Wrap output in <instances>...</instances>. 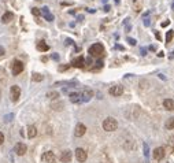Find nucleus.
<instances>
[{
    "instance_id": "14",
    "label": "nucleus",
    "mask_w": 174,
    "mask_h": 163,
    "mask_svg": "<svg viewBox=\"0 0 174 163\" xmlns=\"http://www.w3.org/2000/svg\"><path fill=\"white\" fill-rule=\"evenodd\" d=\"M92 96H93V92L91 91V89H85V91L81 93V100H82V101H89Z\"/></svg>"
},
{
    "instance_id": "18",
    "label": "nucleus",
    "mask_w": 174,
    "mask_h": 163,
    "mask_svg": "<svg viewBox=\"0 0 174 163\" xmlns=\"http://www.w3.org/2000/svg\"><path fill=\"white\" fill-rule=\"evenodd\" d=\"M36 134H37V129H36V126L30 125V126L27 127V137H29V139H33V137H36Z\"/></svg>"
},
{
    "instance_id": "23",
    "label": "nucleus",
    "mask_w": 174,
    "mask_h": 163,
    "mask_svg": "<svg viewBox=\"0 0 174 163\" xmlns=\"http://www.w3.org/2000/svg\"><path fill=\"white\" fill-rule=\"evenodd\" d=\"M47 97H49V99L55 100V99H58V97H59V93H58V92H55V91L48 92V93H47Z\"/></svg>"
},
{
    "instance_id": "2",
    "label": "nucleus",
    "mask_w": 174,
    "mask_h": 163,
    "mask_svg": "<svg viewBox=\"0 0 174 163\" xmlns=\"http://www.w3.org/2000/svg\"><path fill=\"white\" fill-rule=\"evenodd\" d=\"M88 52H89L91 56L99 58V56H102V55L104 54V47H103L100 43H96V44L89 47V51H88Z\"/></svg>"
},
{
    "instance_id": "39",
    "label": "nucleus",
    "mask_w": 174,
    "mask_h": 163,
    "mask_svg": "<svg viewBox=\"0 0 174 163\" xmlns=\"http://www.w3.org/2000/svg\"><path fill=\"white\" fill-rule=\"evenodd\" d=\"M170 144L174 145V137H171V139H170Z\"/></svg>"
},
{
    "instance_id": "27",
    "label": "nucleus",
    "mask_w": 174,
    "mask_h": 163,
    "mask_svg": "<svg viewBox=\"0 0 174 163\" xmlns=\"http://www.w3.org/2000/svg\"><path fill=\"white\" fill-rule=\"evenodd\" d=\"M126 40H128V43H129L130 45H136V44H137V41L134 40V38H132V37H128Z\"/></svg>"
},
{
    "instance_id": "21",
    "label": "nucleus",
    "mask_w": 174,
    "mask_h": 163,
    "mask_svg": "<svg viewBox=\"0 0 174 163\" xmlns=\"http://www.w3.org/2000/svg\"><path fill=\"white\" fill-rule=\"evenodd\" d=\"M32 80H33L34 82H41L43 80H44V76H41V74H39V73H33Z\"/></svg>"
},
{
    "instance_id": "28",
    "label": "nucleus",
    "mask_w": 174,
    "mask_h": 163,
    "mask_svg": "<svg viewBox=\"0 0 174 163\" xmlns=\"http://www.w3.org/2000/svg\"><path fill=\"white\" fill-rule=\"evenodd\" d=\"M62 107H63V103H59V104H54V106H52V108H54V110H62Z\"/></svg>"
},
{
    "instance_id": "34",
    "label": "nucleus",
    "mask_w": 174,
    "mask_h": 163,
    "mask_svg": "<svg viewBox=\"0 0 174 163\" xmlns=\"http://www.w3.org/2000/svg\"><path fill=\"white\" fill-rule=\"evenodd\" d=\"M110 10H111V7H110V6H104V11H106V13H107V11H110Z\"/></svg>"
},
{
    "instance_id": "32",
    "label": "nucleus",
    "mask_w": 174,
    "mask_h": 163,
    "mask_svg": "<svg viewBox=\"0 0 174 163\" xmlns=\"http://www.w3.org/2000/svg\"><path fill=\"white\" fill-rule=\"evenodd\" d=\"M170 25V21L167 19V21H165V22H162V27H166V26H169Z\"/></svg>"
},
{
    "instance_id": "9",
    "label": "nucleus",
    "mask_w": 174,
    "mask_h": 163,
    "mask_svg": "<svg viewBox=\"0 0 174 163\" xmlns=\"http://www.w3.org/2000/svg\"><path fill=\"white\" fill-rule=\"evenodd\" d=\"M165 158V148L163 147H158L154 150V159L156 160H162V159Z\"/></svg>"
},
{
    "instance_id": "22",
    "label": "nucleus",
    "mask_w": 174,
    "mask_h": 163,
    "mask_svg": "<svg viewBox=\"0 0 174 163\" xmlns=\"http://www.w3.org/2000/svg\"><path fill=\"white\" fill-rule=\"evenodd\" d=\"M166 129H169V130L174 129V117H171V118L167 119V122H166Z\"/></svg>"
},
{
    "instance_id": "40",
    "label": "nucleus",
    "mask_w": 174,
    "mask_h": 163,
    "mask_svg": "<svg viewBox=\"0 0 174 163\" xmlns=\"http://www.w3.org/2000/svg\"><path fill=\"white\" fill-rule=\"evenodd\" d=\"M86 11H88V13H92V14L95 13V10H92V8H88V10H86Z\"/></svg>"
},
{
    "instance_id": "16",
    "label": "nucleus",
    "mask_w": 174,
    "mask_h": 163,
    "mask_svg": "<svg viewBox=\"0 0 174 163\" xmlns=\"http://www.w3.org/2000/svg\"><path fill=\"white\" fill-rule=\"evenodd\" d=\"M37 50L41 51V52H47V51L49 50V45L45 41H39V43H37Z\"/></svg>"
},
{
    "instance_id": "3",
    "label": "nucleus",
    "mask_w": 174,
    "mask_h": 163,
    "mask_svg": "<svg viewBox=\"0 0 174 163\" xmlns=\"http://www.w3.org/2000/svg\"><path fill=\"white\" fill-rule=\"evenodd\" d=\"M22 71H23V63L19 62V60H14L13 64H11V73H13V76L17 77V76H19Z\"/></svg>"
},
{
    "instance_id": "1",
    "label": "nucleus",
    "mask_w": 174,
    "mask_h": 163,
    "mask_svg": "<svg viewBox=\"0 0 174 163\" xmlns=\"http://www.w3.org/2000/svg\"><path fill=\"white\" fill-rule=\"evenodd\" d=\"M116 127H118V122H116L115 118L108 117L103 121V129L106 132H114L116 130Z\"/></svg>"
},
{
    "instance_id": "42",
    "label": "nucleus",
    "mask_w": 174,
    "mask_h": 163,
    "mask_svg": "<svg viewBox=\"0 0 174 163\" xmlns=\"http://www.w3.org/2000/svg\"><path fill=\"white\" fill-rule=\"evenodd\" d=\"M115 3H116V4H118V3H119V0H115Z\"/></svg>"
},
{
    "instance_id": "29",
    "label": "nucleus",
    "mask_w": 174,
    "mask_h": 163,
    "mask_svg": "<svg viewBox=\"0 0 174 163\" xmlns=\"http://www.w3.org/2000/svg\"><path fill=\"white\" fill-rule=\"evenodd\" d=\"M32 14H33V15H36V17H37V15H40V10H39V8H32Z\"/></svg>"
},
{
    "instance_id": "41",
    "label": "nucleus",
    "mask_w": 174,
    "mask_h": 163,
    "mask_svg": "<svg viewBox=\"0 0 174 163\" xmlns=\"http://www.w3.org/2000/svg\"><path fill=\"white\" fill-rule=\"evenodd\" d=\"M171 8H173V10H174V1H173V4H171Z\"/></svg>"
},
{
    "instance_id": "8",
    "label": "nucleus",
    "mask_w": 174,
    "mask_h": 163,
    "mask_svg": "<svg viewBox=\"0 0 174 163\" xmlns=\"http://www.w3.org/2000/svg\"><path fill=\"white\" fill-rule=\"evenodd\" d=\"M15 154L17 155H19V156H23V155L26 154V151H27V147L23 143H18V144L15 145Z\"/></svg>"
},
{
    "instance_id": "36",
    "label": "nucleus",
    "mask_w": 174,
    "mask_h": 163,
    "mask_svg": "<svg viewBox=\"0 0 174 163\" xmlns=\"http://www.w3.org/2000/svg\"><path fill=\"white\" fill-rule=\"evenodd\" d=\"M52 59H55V60H58V59H59V55L54 54V55H52Z\"/></svg>"
},
{
    "instance_id": "37",
    "label": "nucleus",
    "mask_w": 174,
    "mask_h": 163,
    "mask_svg": "<svg viewBox=\"0 0 174 163\" xmlns=\"http://www.w3.org/2000/svg\"><path fill=\"white\" fill-rule=\"evenodd\" d=\"M155 36H156L158 40H161V34H159V32H155Z\"/></svg>"
},
{
    "instance_id": "31",
    "label": "nucleus",
    "mask_w": 174,
    "mask_h": 163,
    "mask_svg": "<svg viewBox=\"0 0 174 163\" xmlns=\"http://www.w3.org/2000/svg\"><path fill=\"white\" fill-rule=\"evenodd\" d=\"M3 143H4V134H3V133L0 132V145L3 144Z\"/></svg>"
},
{
    "instance_id": "12",
    "label": "nucleus",
    "mask_w": 174,
    "mask_h": 163,
    "mask_svg": "<svg viewBox=\"0 0 174 163\" xmlns=\"http://www.w3.org/2000/svg\"><path fill=\"white\" fill-rule=\"evenodd\" d=\"M72 158H73L72 151L66 150V151H63L62 155H60V162H63V163H69L70 160H72Z\"/></svg>"
},
{
    "instance_id": "13",
    "label": "nucleus",
    "mask_w": 174,
    "mask_h": 163,
    "mask_svg": "<svg viewBox=\"0 0 174 163\" xmlns=\"http://www.w3.org/2000/svg\"><path fill=\"white\" fill-rule=\"evenodd\" d=\"M40 13H41V15H43V17H44V18L48 21V22H52V21H54V15L49 13V8H48V7H43Z\"/></svg>"
},
{
    "instance_id": "15",
    "label": "nucleus",
    "mask_w": 174,
    "mask_h": 163,
    "mask_svg": "<svg viewBox=\"0 0 174 163\" xmlns=\"http://www.w3.org/2000/svg\"><path fill=\"white\" fill-rule=\"evenodd\" d=\"M163 107L169 111H174V100L171 99H165L163 100Z\"/></svg>"
},
{
    "instance_id": "33",
    "label": "nucleus",
    "mask_w": 174,
    "mask_h": 163,
    "mask_svg": "<svg viewBox=\"0 0 174 163\" xmlns=\"http://www.w3.org/2000/svg\"><path fill=\"white\" fill-rule=\"evenodd\" d=\"M6 54V51H4V48H3V47L0 45V56H3V55Z\"/></svg>"
},
{
    "instance_id": "10",
    "label": "nucleus",
    "mask_w": 174,
    "mask_h": 163,
    "mask_svg": "<svg viewBox=\"0 0 174 163\" xmlns=\"http://www.w3.org/2000/svg\"><path fill=\"white\" fill-rule=\"evenodd\" d=\"M76 158H77L78 162H85L86 158H88V155H86L85 150H82V148H77L76 150Z\"/></svg>"
},
{
    "instance_id": "25",
    "label": "nucleus",
    "mask_w": 174,
    "mask_h": 163,
    "mask_svg": "<svg viewBox=\"0 0 174 163\" xmlns=\"http://www.w3.org/2000/svg\"><path fill=\"white\" fill-rule=\"evenodd\" d=\"M13 118H14V114H7V115H4V122L13 121Z\"/></svg>"
},
{
    "instance_id": "20",
    "label": "nucleus",
    "mask_w": 174,
    "mask_h": 163,
    "mask_svg": "<svg viewBox=\"0 0 174 163\" xmlns=\"http://www.w3.org/2000/svg\"><path fill=\"white\" fill-rule=\"evenodd\" d=\"M58 85H69V86H76L78 85L77 81H59V82H55V86Z\"/></svg>"
},
{
    "instance_id": "11",
    "label": "nucleus",
    "mask_w": 174,
    "mask_h": 163,
    "mask_svg": "<svg viewBox=\"0 0 174 163\" xmlns=\"http://www.w3.org/2000/svg\"><path fill=\"white\" fill-rule=\"evenodd\" d=\"M86 132V127H85L84 123H78L76 126V130H74V136L76 137H82Z\"/></svg>"
},
{
    "instance_id": "43",
    "label": "nucleus",
    "mask_w": 174,
    "mask_h": 163,
    "mask_svg": "<svg viewBox=\"0 0 174 163\" xmlns=\"http://www.w3.org/2000/svg\"><path fill=\"white\" fill-rule=\"evenodd\" d=\"M103 1H104V3H106V1H107V0H103Z\"/></svg>"
},
{
    "instance_id": "24",
    "label": "nucleus",
    "mask_w": 174,
    "mask_h": 163,
    "mask_svg": "<svg viewBox=\"0 0 174 163\" xmlns=\"http://www.w3.org/2000/svg\"><path fill=\"white\" fill-rule=\"evenodd\" d=\"M173 37H174V30H169L166 33V43H170L173 40Z\"/></svg>"
},
{
    "instance_id": "6",
    "label": "nucleus",
    "mask_w": 174,
    "mask_h": 163,
    "mask_svg": "<svg viewBox=\"0 0 174 163\" xmlns=\"http://www.w3.org/2000/svg\"><path fill=\"white\" fill-rule=\"evenodd\" d=\"M41 160L45 163H54L55 162V155L54 152H51V151H47V152H44L43 154V156H41Z\"/></svg>"
},
{
    "instance_id": "17",
    "label": "nucleus",
    "mask_w": 174,
    "mask_h": 163,
    "mask_svg": "<svg viewBox=\"0 0 174 163\" xmlns=\"http://www.w3.org/2000/svg\"><path fill=\"white\" fill-rule=\"evenodd\" d=\"M13 18H14L13 13H8V11H7L6 14H3V17H1V22H3V23H8V22L13 21Z\"/></svg>"
},
{
    "instance_id": "7",
    "label": "nucleus",
    "mask_w": 174,
    "mask_h": 163,
    "mask_svg": "<svg viewBox=\"0 0 174 163\" xmlns=\"http://www.w3.org/2000/svg\"><path fill=\"white\" fill-rule=\"evenodd\" d=\"M110 95L111 96H116V97H118V96H121L122 95V93H123V86H121V85H114V86H111V88H110Z\"/></svg>"
},
{
    "instance_id": "30",
    "label": "nucleus",
    "mask_w": 174,
    "mask_h": 163,
    "mask_svg": "<svg viewBox=\"0 0 174 163\" xmlns=\"http://www.w3.org/2000/svg\"><path fill=\"white\" fill-rule=\"evenodd\" d=\"M69 67H70L69 64H66V66H59V71H65V70H67Z\"/></svg>"
},
{
    "instance_id": "5",
    "label": "nucleus",
    "mask_w": 174,
    "mask_h": 163,
    "mask_svg": "<svg viewBox=\"0 0 174 163\" xmlns=\"http://www.w3.org/2000/svg\"><path fill=\"white\" fill-rule=\"evenodd\" d=\"M72 66L73 67H77V69H82L85 66V58L84 56H77V58H74L72 62Z\"/></svg>"
},
{
    "instance_id": "38",
    "label": "nucleus",
    "mask_w": 174,
    "mask_h": 163,
    "mask_svg": "<svg viewBox=\"0 0 174 163\" xmlns=\"http://www.w3.org/2000/svg\"><path fill=\"white\" fill-rule=\"evenodd\" d=\"M147 54V50H144V48H141V55H145Z\"/></svg>"
},
{
    "instance_id": "19",
    "label": "nucleus",
    "mask_w": 174,
    "mask_h": 163,
    "mask_svg": "<svg viewBox=\"0 0 174 163\" xmlns=\"http://www.w3.org/2000/svg\"><path fill=\"white\" fill-rule=\"evenodd\" d=\"M70 101L72 103H81V93H72L70 95Z\"/></svg>"
},
{
    "instance_id": "26",
    "label": "nucleus",
    "mask_w": 174,
    "mask_h": 163,
    "mask_svg": "<svg viewBox=\"0 0 174 163\" xmlns=\"http://www.w3.org/2000/svg\"><path fill=\"white\" fill-rule=\"evenodd\" d=\"M144 155H145V158H148V155H149V147H148V144H144Z\"/></svg>"
},
{
    "instance_id": "35",
    "label": "nucleus",
    "mask_w": 174,
    "mask_h": 163,
    "mask_svg": "<svg viewBox=\"0 0 174 163\" xmlns=\"http://www.w3.org/2000/svg\"><path fill=\"white\" fill-rule=\"evenodd\" d=\"M144 25H145V26H149V19H144Z\"/></svg>"
},
{
    "instance_id": "4",
    "label": "nucleus",
    "mask_w": 174,
    "mask_h": 163,
    "mask_svg": "<svg viewBox=\"0 0 174 163\" xmlns=\"http://www.w3.org/2000/svg\"><path fill=\"white\" fill-rule=\"evenodd\" d=\"M10 95H11V100L13 101H18L19 96H21V88L18 85H13L10 88Z\"/></svg>"
}]
</instances>
